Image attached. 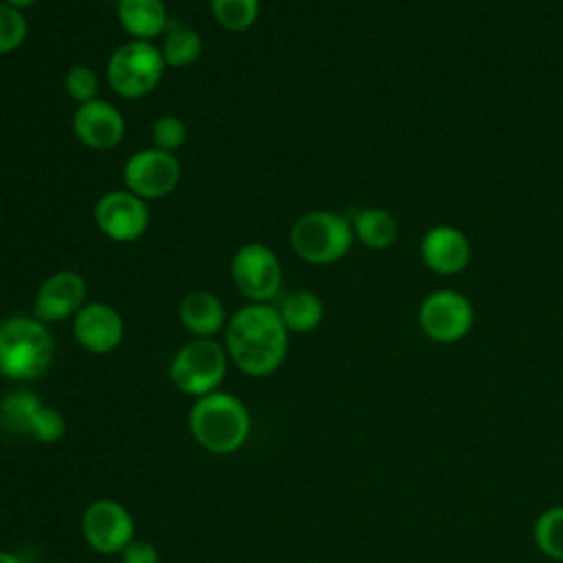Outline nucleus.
Instances as JSON below:
<instances>
[{"label": "nucleus", "instance_id": "1", "mask_svg": "<svg viewBox=\"0 0 563 563\" xmlns=\"http://www.w3.org/2000/svg\"><path fill=\"white\" fill-rule=\"evenodd\" d=\"M224 350L229 361L246 376H268L286 358L288 330L268 303L242 306L224 325Z\"/></svg>", "mask_w": 563, "mask_h": 563}, {"label": "nucleus", "instance_id": "2", "mask_svg": "<svg viewBox=\"0 0 563 563\" xmlns=\"http://www.w3.org/2000/svg\"><path fill=\"white\" fill-rule=\"evenodd\" d=\"M55 356V339L33 314H13L0 323V374L9 380L44 376Z\"/></svg>", "mask_w": 563, "mask_h": 563}, {"label": "nucleus", "instance_id": "3", "mask_svg": "<svg viewBox=\"0 0 563 563\" xmlns=\"http://www.w3.org/2000/svg\"><path fill=\"white\" fill-rule=\"evenodd\" d=\"M191 435L211 453L238 451L251 431V418L244 402L227 391L200 396L189 411Z\"/></svg>", "mask_w": 563, "mask_h": 563}, {"label": "nucleus", "instance_id": "4", "mask_svg": "<svg viewBox=\"0 0 563 563\" xmlns=\"http://www.w3.org/2000/svg\"><path fill=\"white\" fill-rule=\"evenodd\" d=\"M290 246L308 264L325 266L343 260L354 242V229L347 216L314 209L301 213L290 227Z\"/></svg>", "mask_w": 563, "mask_h": 563}, {"label": "nucleus", "instance_id": "5", "mask_svg": "<svg viewBox=\"0 0 563 563\" xmlns=\"http://www.w3.org/2000/svg\"><path fill=\"white\" fill-rule=\"evenodd\" d=\"M165 68L167 66L156 44L128 40L108 57L106 79L114 95L123 99H143L156 90Z\"/></svg>", "mask_w": 563, "mask_h": 563}, {"label": "nucleus", "instance_id": "6", "mask_svg": "<svg viewBox=\"0 0 563 563\" xmlns=\"http://www.w3.org/2000/svg\"><path fill=\"white\" fill-rule=\"evenodd\" d=\"M229 354L216 339L194 336L185 343L169 363V380L189 396H207L218 389L227 374Z\"/></svg>", "mask_w": 563, "mask_h": 563}, {"label": "nucleus", "instance_id": "7", "mask_svg": "<svg viewBox=\"0 0 563 563\" xmlns=\"http://www.w3.org/2000/svg\"><path fill=\"white\" fill-rule=\"evenodd\" d=\"M231 279L251 303H268L282 288V262L262 242L242 244L231 257Z\"/></svg>", "mask_w": 563, "mask_h": 563}, {"label": "nucleus", "instance_id": "8", "mask_svg": "<svg viewBox=\"0 0 563 563\" xmlns=\"http://www.w3.org/2000/svg\"><path fill=\"white\" fill-rule=\"evenodd\" d=\"M121 176L125 189L147 202L169 196L180 183L183 167L176 154L143 147L125 161Z\"/></svg>", "mask_w": 563, "mask_h": 563}, {"label": "nucleus", "instance_id": "9", "mask_svg": "<svg viewBox=\"0 0 563 563\" xmlns=\"http://www.w3.org/2000/svg\"><path fill=\"white\" fill-rule=\"evenodd\" d=\"M97 229L110 238L112 242H134L139 240L150 227V207L143 198L134 196L132 191L112 189L106 191L92 211Z\"/></svg>", "mask_w": 563, "mask_h": 563}, {"label": "nucleus", "instance_id": "10", "mask_svg": "<svg viewBox=\"0 0 563 563\" xmlns=\"http://www.w3.org/2000/svg\"><path fill=\"white\" fill-rule=\"evenodd\" d=\"M473 306L457 290H435L420 303L418 321L422 332L438 343H455L473 328Z\"/></svg>", "mask_w": 563, "mask_h": 563}, {"label": "nucleus", "instance_id": "11", "mask_svg": "<svg viewBox=\"0 0 563 563\" xmlns=\"http://www.w3.org/2000/svg\"><path fill=\"white\" fill-rule=\"evenodd\" d=\"M81 532L92 550L114 554L134 539V519L119 501L97 499L81 515Z\"/></svg>", "mask_w": 563, "mask_h": 563}, {"label": "nucleus", "instance_id": "12", "mask_svg": "<svg viewBox=\"0 0 563 563\" xmlns=\"http://www.w3.org/2000/svg\"><path fill=\"white\" fill-rule=\"evenodd\" d=\"M86 279L70 268L48 275L33 299V317L42 323H55L75 317L86 303Z\"/></svg>", "mask_w": 563, "mask_h": 563}, {"label": "nucleus", "instance_id": "13", "mask_svg": "<svg viewBox=\"0 0 563 563\" xmlns=\"http://www.w3.org/2000/svg\"><path fill=\"white\" fill-rule=\"evenodd\" d=\"M75 139L97 152L117 147L125 136V119L121 110L103 99L77 106L70 119Z\"/></svg>", "mask_w": 563, "mask_h": 563}, {"label": "nucleus", "instance_id": "14", "mask_svg": "<svg viewBox=\"0 0 563 563\" xmlns=\"http://www.w3.org/2000/svg\"><path fill=\"white\" fill-rule=\"evenodd\" d=\"M123 330L119 310L106 301L84 303L73 317L75 341L92 354H108L117 350L123 341Z\"/></svg>", "mask_w": 563, "mask_h": 563}, {"label": "nucleus", "instance_id": "15", "mask_svg": "<svg viewBox=\"0 0 563 563\" xmlns=\"http://www.w3.org/2000/svg\"><path fill=\"white\" fill-rule=\"evenodd\" d=\"M420 255L427 268L438 275H455L462 273L471 262V242L468 238L449 224L431 227L422 242Z\"/></svg>", "mask_w": 563, "mask_h": 563}, {"label": "nucleus", "instance_id": "16", "mask_svg": "<svg viewBox=\"0 0 563 563\" xmlns=\"http://www.w3.org/2000/svg\"><path fill=\"white\" fill-rule=\"evenodd\" d=\"M178 319L187 332L200 339H213L227 325L224 303L211 290H189L178 303Z\"/></svg>", "mask_w": 563, "mask_h": 563}, {"label": "nucleus", "instance_id": "17", "mask_svg": "<svg viewBox=\"0 0 563 563\" xmlns=\"http://www.w3.org/2000/svg\"><path fill=\"white\" fill-rule=\"evenodd\" d=\"M117 20L130 40L152 42L167 31L163 0H117Z\"/></svg>", "mask_w": 563, "mask_h": 563}, {"label": "nucleus", "instance_id": "18", "mask_svg": "<svg viewBox=\"0 0 563 563\" xmlns=\"http://www.w3.org/2000/svg\"><path fill=\"white\" fill-rule=\"evenodd\" d=\"M284 325L288 332H312L321 325L323 317H325V308L323 301L317 292L312 290H295L288 297L282 299L279 308H277Z\"/></svg>", "mask_w": 563, "mask_h": 563}, {"label": "nucleus", "instance_id": "19", "mask_svg": "<svg viewBox=\"0 0 563 563\" xmlns=\"http://www.w3.org/2000/svg\"><path fill=\"white\" fill-rule=\"evenodd\" d=\"M350 222L354 229V238L363 246L374 249V251H383V249L391 246L398 238V222L385 209H376V207L358 209V211H354Z\"/></svg>", "mask_w": 563, "mask_h": 563}, {"label": "nucleus", "instance_id": "20", "mask_svg": "<svg viewBox=\"0 0 563 563\" xmlns=\"http://www.w3.org/2000/svg\"><path fill=\"white\" fill-rule=\"evenodd\" d=\"M158 48L167 68H187L202 55V35L185 24L169 26Z\"/></svg>", "mask_w": 563, "mask_h": 563}, {"label": "nucleus", "instance_id": "21", "mask_svg": "<svg viewBox=\"0 0 563 563\" xmlns=\"http://www.w3.org/2000/svg\"><path fill=\"white\" fill-rule=\"evenodd\" d=\"M40 398L29 389H15L0 400V429L11 435H29L33 416L40 411Z\"/></svg>", "mask_w": 563, "mask_h": 563}, {"label": "nucleus", "instance_id": "22", "mask_svg": "<svg viewBox=\"0 0 563 563\" xmlns=\"http://www.w3.org/2000/svg\"><path fill=\"white\" fill-rule=\"evenodd\" d=\"M532 539L541 554L563 561V506H550L534 519Z\"/></svg>", "mask_w": 563, "mask_h": 563}, {"label": "nucleus", "instance_id": "23", "mask_svg": "<svg viewBox=\"0 0 563 563\" xmlns=\"http://www.w3.org/2000/svg\"><path fill=\"white\" fill-rule=\"evenodd\" d=\"M213 20L231 33H244L260 18V0H209Z\"/></svg>", "mask_w": 563, "mask_h": 563}, {"label": "nucleus", "instance_id": "24", "mask_svg": "<svg viewBox=\"0 0 563 563\" xmlns=\"http://www.w3.org/2000/svg\"><path fill=\"white\" fill-rule=\"evenodd\" d=\"M29 37V22L24 11L0 2V55L18 51Z\"/></svg>", "mask_w": 563, "mask_h": 563}, {"label": "nucleus", "instance_id": "25", "mask_svg": "<svg viewBox=\"0 0 563 563\" xmlns=\"http://www.w3.org/2000/svg\"><path fill=\"white\" fill-rule=\"evenodd\" d=\"M64 90L77 106L95 101L99 92V75L86 64H75L64 75Z\"/></svg>", "mask_w": 563, "mask_h": 563}, {"label": "nucleus", "instance_id": "26", "mask_svg": "<svg viewBox=\"0 0 563 563\" xmlns=\"http://www.w3.org/2000/svg\"><path fill=\"white\" fill-rule=\"evenodd\" d=\"M187 141V125L180 117L176 114H161L152 123V143L156 150L163 152H176L185 145Z\"/></svg>", "mask_w": 563, "mask_h": 563}, {"label": "nucleus", "instance_id": "27", "mask_svg": "<svg viewBox=\"0 0 563 563\" xmlns=\"http://www.w3.org/2000/svg\"><path fill=\"white\" fill-rule=\"evenodd\" d=\"M66 431L64 416L53 407H40V411L33 416L29 435H33L40 442H57Z\"/></svg>", "mask_w": 563, "mask_h": 563}, {"label": "nucleus", "instance_id": "28", "mask_svg": "<svg viewBox=\"0 0 563 563\" xmlns=\"http://www.w3.org/2000/svg\"><path fill=\"white\" fill-rule=\"evenodd\" d=\"M123 563H158V550L150 541H136L132 539L121 550Z\"/></svg>", "mask_w": 563, "mask_h": 563}, {"label": "nucleus", "instance_id": "29", "mask_svg": "<svg viewBox=\"0 0 563 563\" xmlns=\"http://www.w3.org/2000/svg\"><path fill=\"white\" fill-rule=\"evenodd\" d=\"M2 2L9 4V7H13V9H18V11H24V9L33 7L37 0H2Z\"/></svg>", "mask_w": 563, "mask_h": 563}, {"label": "nucleus", "instance_id": "30", "mask_svg": "<svg viewBox=\"0 0 563 563\" xmlns=\"http://www.w3.org/2000/svg\"><path fill=\"white\" fill-rule=\"evenodd\" d=\"M0 563H22V561L15 554H11V552L0 550Z\"/></svg>", "mask_w": 563, "mask_h": 563}]
</instances>
